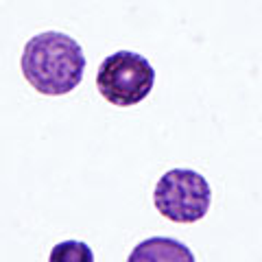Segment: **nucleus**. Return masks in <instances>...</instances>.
I'll use <instances>...</instances> for the list:
<instances>
[{
	"mask_svg": "<svg viewBox=\"0 0 262 262\" xmlns=\"http://www.w3.org/2000/svg\"><path fill=\"white\" fill-rule=\"evenodd\" d=\"M192 260V253L188 251L184 245L170 238H151L144 241L140 247L129 256V260Z\"/></svg>",
	"mask_w": 262,
	"mask_h": 262,
	"instance_id": "obj_4",
	"label": "nucleus"
},
{
	"mask_svg": "<svg viewBox=\"0 0 262 262\" xmlns=\"http://www.w3.org/2000/svg\"><path fill=\"white\" fill-rule=\"evenodd\" d=\"M155 83L153 66L142 55L118 51L105 57L96 75L98 92L118 107H131L144 101Z\"/></svg>",
	"mask_w": 262,
	"mask_h": 262,
	"instance_id": "obj_2",
	"label": "nucleus"
},
{
	"mask_svg": "<svg viewBox=\"0 0 262 262\" xmlns=\"http://www.w3.org/2000/svg\"><path fill=\"white\" fill-rule=\"evenodd\" d=\"M92 260V251H90L83 243H63L59 245L53 253H51V260Z\"/></svg>",
	"mask_w": 262,
	"mask_h": 262,
	"instance_id": "obj_5",
	"label": "nucleus"
},
{
	"mask_svg": "<svg viewBox=\"0 0 262 262\" xmlns=\"http://www.w3.org/2000/svg\"><path fill=\"white\" fill-rule=\"evenodd\" d=\"M85 57L79 42L59 31L31 37L22 53V75L39 94L61 96L83 79Z\"/></svg>",
	"mask_w": 262,
	"mask_h": 262,
	"instance_id": "obj_1",
	"label": "nucleus"
},
{
	"mask_svg": "<svg viewBox=\"0 0 262 262\" xmlns=\"http://www.w3.org/2000/svg\"><path fill=\"white\" fill-rule=\"evenodd\" d=\"M153 201L162 216L175 223H194L208 214L212 192L208 182L199 173L175 168L158 182Z\"/></svg>",
	"mask_w": 262,
	"mask_h": 262,
	"instance_id": "obj_3",
	"label": "nucleus"
}]
</instances>
